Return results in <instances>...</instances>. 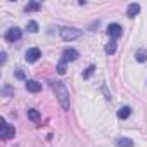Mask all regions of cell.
<instances>
[{
  "label": "cell",
  "instance_id": "12",
  "mask_svg": "<svg viewBox=\"0 0 147 147\" xmlns=\"http://www.w3.org/2000/svg\"><path fill=\"white\" fill-rule=\"evenodd\" d=\"M40 4L38 2H30L28 5H26V12H36V11H40Z\"/></svg>",
  "mask_w": 147,
  "mask_h": 147
},
{
  "label": "cell",
  "instance_id": "13",
  "mask_svg": "<svg viewBox=\"0 0 147 147\" xmlns=\"http://www.w3.org/2000/svg\"><path fill=\"white\" fill-rule=\"evenodd\" d=\"M114 52H116V42L111 40V42L106 45V54H107V55H113Z\"/></svg>",
  "mask_w": 147,
  "mask_h": 147
},
{
  "label": "cell",
  "instance_id": "16",
  "mask_svg": "<svg viewBox=\"0 0 147 147\" xmlns=\"http://www.w3.org/2000/svg\"><path fill=\"white\" fill-rule=\"evenodd\" d=\"M94 71H95V66H88V67H87V71L83 73V78H90Z\"/></svg>",
  "mask_w": 147,
  "mask_h": 147
},
{
  "label": "cell",
  "instance_id": "8",
  "mask_svg": "<svg viewBox=\"0 0 147 147\" xmlns=\"http://www.w3.org/2000/svg\"><path fill=\"white\" fill-rule=\"evenodd\" d=\"M26 90L36 94V92L42 90V83H38V82H35V80H28V82H26Z\"/></svg>",
  "mask_w": 147,
  "mask_h": 147
},
{
  "label": "cell",
  "instance_id": "5",
  "mask_svg": "<svg viewBox=\"0 0 147 147\" xmlns=\"http://www.w3.org/2000/svg\"><path fill=\"white\" fill-rule=\"evenodd\" d=\"M21 36H23V33H21L19 28H11V30L5 33V40H7V42H18Z\"/></svg>",
  "mask_w": 147,
  "mask_h": 147
},
{
  "label": "cell",
  "instance_id": "1",
  "mask_svg": "<svg viewBox=\"0 0 147 147\" xmlns=\"http://www.w3.org/2000/svg\"><path fill=\"white\" fill-rule=\"evenodd\" d=\"M52 88L55 90V97L59 99L62 109L67 111V109H69V92H67V88L64 87V83H62V82H54V83H52Z\"/></svg>",
  "mask_w": 147,
  "mask_h": 147
},
{
  "label": "cell",
  "instance_id": "6",
  "mask_svg": "<svg viewBox=\"0 0 147 147\" xmlns=\"http://www.w3.org/2000/svg\"><path fill=\"white\" fill-rule=\"evenodd\" d=\"M121 33H123V30H121V26H119V24L113 23V24H109V26H107V35H109L113 40H114V38H118Z\"/></svg>",
  "mask_w": 147,
  "mask_h": 147
},
{
  "label": "cell",
  "instance_id": "15",
  "mask_svg": "<svg viewBox=\"0 0 147 147\" xmlns=\"http://www.w3.org/2000/svg\"><path fill=\"white\" fill-rule=\"evenodd\" d=\"M28 31H30V33H36V31H38V24H36L35 21H30V23H28Z\"/></svg>",
  "mask_w": 147,
  "mask_h": 147
},
{
  "label": "cell",
  "instance_id": "10",
  "mask_svg": "<svg viewBox=\"0 0 147 147\" xmlns=\"http://www.w3.org/2000/svg\"><path fill=\"white\" fill-rule=\"evenodd\" d=\"M130 114H131V109H130L128 106H125V107H121V109L118 111V118H119V119H126Z\"/></svg>",
  "mask_w": 147,
  "mask_h": 147
},
{
  "label": "cell",
  "instance_id": "14",
  "mask_svg": "<svg viewBox=\"0 0 147 147\" xmlns=\"http://www.w3.org/2000/svg\"><path fill=\"white\" fill-rule=\"evenodd\" d=\"M119 147H133V142L130 138H119Z\"/></svg>",
  "mask_w": 147,
  "mask_h": 147
},
{
  "label": "cell",
  "instance_id": "17",
  "mask_svg": "<svg viewBox=\"0 0 147 147\" xmlns=\"http://www.w3.org/2000/svg\"><path fill=\"white\" fill-rule=\"evenodd\" d=\"M137 61L145 62V61H147V54H145V52H137Z\"/></svg>",
  "mask_w": 147,
  "mask_h": 147
},
{
  "label": "cell",
  "instance_id": "3",
  "mask_svg": "<svg viewBox=\"0 0 147 147\" xmlns=\"http://www.w3.org/2000/svg\"><path fill=\"white\" fill-rule=\"evenodd\" d=\"M14 135H16V130H14V126L7 125V123L2 119V128H0V137H2L4 140H9V138H14Z\"/></svg>",
  "mask_w": 147,
  "mask_h": 147
},
{
  "label": "cell",
  "instance_id": "9",
  "mask_svg": "<svg viewBox=\"0 0 147 147\" xmlns=\"http://www.w3.org/2000/svg\"><path fill=\"white\" fill-rule=\"evenodd\" d=\"M138 12H140V5H138V4H130V5H128V9H126L128 18H135Z\"/></svg>",
  "mask_w": 147,
  "mask_h": 147
},
{
  "label": "cell",
  "instance_id": "7",
  "mask_svg": "<svg viewBox=\"0 0 147 147\" xmlns=\"http://www.w3.org/2000/svg\"><path fill=\"white\" fill-rule=\"evenodd\" d=\"M40 55H42V52H40L38 49H30V50L26 52V61H28V62H36V61L40 59Z\"/></svg>",
  "mask_w": 147,
  "mask_h": 147
},
{
  "label": "cell",
  "instance_id": "11",
  "mask_svg": "<svg viewBox=\"0 0 147 147\" xmlns=\"http://www.w3.org/2000/svg\"><path fill=\"white\" fill-rule=\"evenodd\" d=\"M28 118H30L31 121L38 123V121H40V113H38L36 109H30V111H28Z\"/></svg>",
  "mask_w": 147,
  "mask_h": 147
},
{
  "label": "cell",
  "instance_id": "18",
  "mask_svg": "<svg viewBox=\"0 0 147 147\" xmlns=\"http://www.w3.org/2000/svg\"><path fill=\"white\" fill-rule=\"evenodd\" d=\"M57 73H59V75H66V64H64V62H59V66H57Z\"/></svg>",
  "mask_w": 147,
  "mask_h": 147
},
{
  "label": "cell",
  "instance_id": "2",
  "mask_svg": "<svg viewBox=\"0 0 147 147\" xmlns=\"http://www.w3.org/2000/svg\"><path fill=\"white\" fill-rule=\"evenodd\" d=\"M82 36V31L80 30H75V28H61V38L66 40V42H71V40H75Z\"/></svg>",
  "mask_w": 147,
  "mask_h": 147
},
{
  "label": "cell",
  "instance_id": "4",
  "mask_svg": "<svg viewBox=\"0 0 147 147\" xmlns=\"http://www.w3.org/2000/svg\"><path fill=\"white\" fill-rule=\"evenodd\" d=\"M78 50H75V49H66L64 52H62V59H61V62H69V61H76L78 59Z\"/></svg>",
  "mask_w": 147,
  "mask_h": 147
},
{
  "label": "cell",
  "instance_id": "19",
  "mask_svg": "<svg viewBox=\"0 0 147 147\" xmlns=\"http://www.w3.org/2000/svg\"><path fill=\"white\" fill-rule=\"evenodd\" d=\"M16 76H18L19 80H24V78H26V76H24V73H23L21 69H18V71H16Z\"/></svg>",
  "mask_w": 147,
  "mask_h": 147
}]
</instances>
